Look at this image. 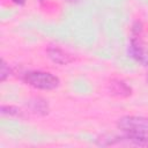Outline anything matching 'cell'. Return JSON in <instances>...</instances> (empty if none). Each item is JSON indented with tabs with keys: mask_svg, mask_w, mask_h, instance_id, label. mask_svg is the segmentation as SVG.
<instances>
[{
	"mask_svg": "<svg viewBox=\"0 0 148 148\" xmlns=\"http://www.w3.org/2000/svg\"><path fill=\"white\" fill-rule=\"evenodd\" d=\"M23 81L36 88V89H42V90H52L56 89L60 81L59 79L53 75L50 72H42V71H30L24 74Z\"/></svg>",
	"mask_w": 148,
	"mask_h": 148,
	"instance_id": "1",
	"label": "cell"
},
{
	"mask_svg": "<svg viewBox=\"0 0 148 148\" xmlns=\"http://www.w3.org/2000/svg\"><path fill=\"white\" fill-rule=\"evenodd\" d=\"M117 126L124 133L134 135H148V117L125 116L118 120Z\"/></svg>",
	"mask_w": 148,
	"mask_h": 148,
	"instance_id": "2",
	"label": "cell"
},
{
	"mask_svg": "<svg viewBox=\"0 0 148 148\" xmlns=\"http://www.w3.org/2000/svg\"><path fill=\"white\" fill-rule=\"evenodd\" d=\"M99 146H121V147H148V135H134L124 133L120 136L110 139H98Z\"/></svg>",
	"mask_w": 148,
	"mask_h": 148,
	"instance_id": "3",
	"label": "cell"
},
{
	"mask_svg": "<svg viewBox=\"0 0 148 148\" xmlns=\"http://www.w3.org/2000/svg\"><path fill=\"white\" fill-rule=\"evenodd\" d=\"M128 52L132 58H134L138 62L142 64L143 66H148V53L146 52L142 43L138 37H133L131 39V44L128 47Z\"/></svg>",
	"mask_w": 148,
	"mask_h": 148,
	"instance_id": "4",
	"label": "cell"
},
{
	"mask_svg": "<svg viewBox=\"0 0 148 148\" xmlns=\"http://www.w3.org/2000/svg\"><path fill=\"white\" fill-rule=\"evenodd\" d=\"M46 52H47L49 58H50L53 62H56V64H59V65H67V64H69V62L73 61V57H72L69 53L65 52L64 50H61V49H59V47H57V46H50V47L46 50Z\"/></svg>",
	"mask_w": 148,
	"mask_h": 148,
	"instance_id": "5",
	"label": "cell"
},
{
	"mask_svg": "<svg viewBox=\"0 0 148 148\" xmlns=\"http://www.w3.org/2000/svg\"><path fill=\"white\" fill-rule=\"evenodd\" d=\"M109 90H110V94L119 97H127L132 94L131 87H128L121 80H112L109 84Z\"/></svg>",
	"mask_w": 148,
	"mask_h": 148,
	"instance_id": "6",
	"label": "cell"
},
{
	"mask_svg": "<svg viewBox=\"0 0 148 148\" xmlns=\"http://www.w3.org/2000/svg\"><path fill=\"white\" fill-rule=\"evenodd\" d=\"M28 106H29L30 111H32L34 113L39 114V116H44L49 112L47 103L45 101L40 99V98H34V99L29 101Z\"/></svg>",
	"mask_w": 148,
	"mask_h": 148,
	"instance_id": "7",
	"label": "cell"
},
{
	"mask_svg": "<svg viewBox=\"0 0 148 148\" xmlns=\"http://www.w3.org/2000/svg\"><path fill=\"white\" fill-rule=\"evenodd\" d=\"M21 110L13 105H2L1 106V114L2 116H21Z\"/></svg>",
	"mask_w": 148,
	"mask_h": 148,
	"instance_id": "8",
	"label": "cell"
},
{
	"mask_svg": "<svg viewBox=\"0 0 148 148\" xmlns=\"http://www.w3.org/2000/svg\"><path fill=\"white\" fill-rule=\"evenodd\" d=\"M10 74V69H9V66L6 64L5 60H1V67H0V80L3 82L6 81V79L9 76Z\"/></svg>",
	"mask_w": 148,
	"mask_h": 148,
	"instance_id": "9",
	"label": "cell"
},
{
	"mask_svg": "<svg viewBox=\"0 0 148 148\" xmlns=\"http://www.w3.org/2000/svg\"><path fill=\"white\" fill-rule=\"evenodd\" d=\"M13 2H15V3H18V5H23L24 3V0H12Z\"/></svg>",
	"mask_w": 148,
	"mask_h": 148,
	"instance_id": "10",
	"label": "cell"
},
{
	"mask_svg": "<svg viewBox=\"0 0 148 148\" xmlns=\"http://www.w3.org/2000/svg\"><path fill=\"white\" fill-rule=\"evenodd\" d=\"M146 81H147V83H148V73H147V75H146Z\"/></svg>",
	"mask_w": 148,
	"mask_h": 148,
	"instance_id": "11",
	"label": "cell"
}]
</instances>
